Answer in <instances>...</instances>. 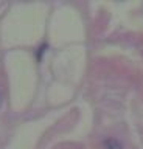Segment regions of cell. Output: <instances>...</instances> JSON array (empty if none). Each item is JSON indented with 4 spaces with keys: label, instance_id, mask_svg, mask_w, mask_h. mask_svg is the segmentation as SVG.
I'll return each mask as SVG.
<instances>
[{
    "label": "cell",
    "instance_id": "cell-1",
    "mask_svg": "<svg viewBox=\"0 0 143 149\" xmlns=\"http://www.w3.org/2000/svg\"><path fill=\"white\" fill-rule=\"evenodd\" d=\"M103 148L104 149H124L123 143L120 141L118 138H114V137H109L103 141Z\"/></svg>",
    "mask_w": 143,
    "mask_h": 149
}]
</instances>
